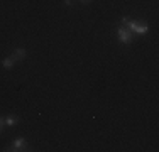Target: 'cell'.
<instances>
[{
  "label": "cell",
  "mask_w": 159,
  "mask_h": 152,
  "mask_svg": "<svg viewBox=\"0 0 159 152\" xmlns=\"http://www.w3.org/2000/svg\"><path fill=\"white\" fill-rule=\"evenodd\" d=\"M81 2H83V3H90V0H81Z\"/></svg>",
  "instance_id": "9"
},
{
  "label": "cell",
  "mask_w": 159,
  "mask_h": 152,
  "mask_svg": "<svg viewBox=\"0 0 159 152\" xmlns=\"http://www.w3.org/2000/svg\"><path fill=\"white\" fill-rule=\"evenodd\" d=\"M14 63H15V57H7V59H3V68H7V70H9V68H12L14 66Z\"/></svg>",
  "instance_id": "3"
},
{
  "label": "cell",
  "mask_w": 159,
  "mask_h": 152,
  "mask_svg": "<svg viewBox=\"0 0 159 152\" xmlns=\"http://www.w3.org/2000/svg\"><path fill=\"white\" fill-rule=\"evenodd\" d=\"M118 39H120L124 44H131V42H132V31H131V29L120 27V29H118Z\"/></svg>",
  "instance_id": "1"
},
{
  "label": "cell",
  "mask_w": 159,
  "mask_h": 152,
  "mask_svg": "<svg viewBox=\"0 0 159 152\" xmlns=\"http://www.w3.org/2000/svg\"><path fill=\"white\" fill-rule=\"evenodd\" d=\"M129 22H131L129 17H124V19H122V25H129Z\"/></svg>",
  "instance_id": "6"
},
{
  "label": "cell",
  "mask_w": 159,
  "mask_h": 152,
  "mask_svg": "<svg viewBox=\"0 0 159 152\" xmlns=\"http://www.w3.org/2000/svg\"><path fill=\"white\" fill-rule=\"evenodd\" d=\"M15 124H17V117H14V115H10V117L5 118V125L12 127V125H15Z\"/></svg>",
  "instance_id": "4"
},
{
  "label": "cell",
  "mask_w": 159,
  "mask_h": 152,
  "mask_svg": "<svg viewBox=\"0 0 159 152\" xmlns=\"http://www.w3.org/2000/svg\"><path fill=\"white\" fill-rule=\"evenodd\" d=\"M71 2H73V0H64V3H66V5H71Z\"/></svg>",
  "instance_id": "8"
},
{
  "label": "cell",
  "mask_w": 159,
  "mask_h": 152,
  "mask_svg": "<svg viewBox=\"0 0 159 152\" xmlns=\"http://www.w3.org/2000/svg\"><path fill=\"white\" fill-rule=\"evenodd\" d=\"M129 27H131L132 32H137V34H146V32L149 31V27H147L146 24H142V22H134V20L129 22Z\"/></svg>",
  "instance_id": "2"
},
{
  "label": "cell",
  "mask_w": 159,
  "mask_h": 152,
  "mask_svg": "<svg viewBox=\"0 0 159 152\" xmlns=\"http://www.w3.org/2000/svg\"><path fill=\"white\" fill-rule=\"evenodd\" d=\"M24 56H26V49H17L15 53H14V57H15V59H22Z\"/></svg>",
  "instance_id": "5"
},
{
  "label": "cell",
  "mask_w": 159,
  "mask_h": 152,
  "mask_svg": "<svg viewBox=\"0 0 159 152\" xmlns=\"http://www.w3.org/2000/svg\"><path fill=\"white\" fill-rule=\"evenodd\" d=\"M3 125H5V120H3V118H0V130H2Z\"/></svg>",
  "instance_id": "7"
}]
</instances>
